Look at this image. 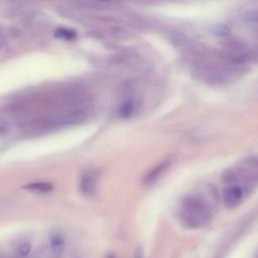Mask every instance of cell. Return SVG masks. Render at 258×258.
<instances>
[{
    "label": "cell",
    "instance_id": "1",
    "mask_svg": "<svg viewBox=\"0 0 258 258\" xmlns=\"http://www.w3.org/2000/svg\"><path fill=\"white\" fill-rule=\"evenodd\" d=\"M178 216L181 223L187 228L200 229L211 222L212 211L203 199L196 196H187L180 202Z\"/></svg>",
    "mask_w": 258,
    "mask_h": 258
},
{
    "label": "cell",
    "instance_id": "2",
    "mask_svg": "<svg viewBox=\"0 0 258 258\" xmlns=\"http://www.w3.org/2000/svg\"><path fill=\"white\" fill-rule=\"evenodd\" d=\"M223 179L234 183L240 181L243 189H251L258 184V157H249L235 168L223 173Z\"/></svg>",
    "mask_w": 258,
    "mask_h": 258
},
{
    "label": "cell",
    "instance_id": "3",
    "mask_svg": "<svg viewBox=\"0 0 258 258\" xmlns=\"http://www.w3.org/2000/svg\"><path fill=\"white\" fill-rule=\"evenodd\" d=\"M222 53L230 62L239 67L258 59V49L239 39L228 40Z\"/></svg>",
    "mask_w": 258,
    "mask_h": 258
},
{
    "label": "cell",
    "instance_id": "4",
    "mask_svg": "<svg viewBox=\"0 0 258 258\" xmlns=\"http://www.w3.org/2000/svg\"><path fill=\"white\" fill-rule=\"evenodd\" d=\"M88 115L84 110L77 109L63 113L50 121L52 126H64V125H76L83 123L87 119Z\"/></svg>",
    "mask_w": 258,
    "mask_h": 258
},
{
    "label": "cell",
    "instance_id": "5",
    "mask_svg": "<svg viewBox=\"0 0 258 258\" xmlns=\"http://www.w3.org/2000/svg\"><path fill=\"white\" fill-rule=\"evenodd\" d=\"M244 189L242 186L236 183H232L224 188L222 194V199L224 205L227 208H235L237 207L243 200Z\"/></svg>",
    "mask_w": 258,
    "mask_h": 258
},
{
    "label": "cell",
    "instance_id": "6",
    "mask_svg": "<svg viewBox=\"0 0 258 258\" xmlns=\"http://www.w3.org/2000/svg\"><path fill=\"white\" fill-rule=\"evenodd\" d=\"M97 184V173L94 170H88L83 173L80 180V190L87 197L95 192Z\"/></svg>",
    "mask_w": 258,
    "mask_h": 258
},
{
    "label": "cell",
    "instance_id": "7",
    "mask_svg": "<svg viewBox=\"0 0 258 258\" xmlns=\"http://www.w3.org/2000/svg\"><path fill=\"white\" fill-rule=\"evenodd\" d=\"M171 163L170 158H166L162 162L158 163L155 167H153L150 171H148L144 177V183L146 184H151L153 183L156 179L159 178V176L166 170V168L169 167Z\"/></svg>",
    "mask_w": 258,
    "mask_h": 258
},
{
    "label": "cell",
    "instance_id": "8",
    "mask_svg": "<svg viewBox=\"0 0 258 258\" xmlns=\"http://www.w3.org/2000/svg\"><path fill=\"white\" fill-rule=\"evenodd\" d=\"M49 247L52 253L60 254L66 247V239L60 232H52L49 236Z\"/></svg>",
    "mask_w": 258,
    "mask_h": 258
},
{
    "label": "cell",
    "instance_id": "9",
    "mask_svg": "<svg viewBox=\"0 0 258 258\" xmlns=\"http://www.w3.org/2000/svg\"><path fill=\"white\" fill-rule=\"evenodd\" d=\"M23 188L36 194H45L51 191L53 189V185L48 181H34L23 185Z\"/></svg>",
    "mask_w": 258,
    "mask_h": 258
},
{
    "label": "cell",
    "instance_id": "10",
    "mask_svg": "<svg viewBox=\"0 0 258 258\" xmlns=\"http://www.w3.org/2000/svg\"><path fill=\"white\" fill-rule=\"evenodd\" d=\"M137 109H138V105L136 101L129 100L121 105V107L119 108V114L123 118H128V117H131L137 111Z\"/></svg>",
    "mask_w": 258,
    "mask_h": 258
},
{
    "label": "cell",
    "instance_id": "11",
    "mask_svg": "<svg viewBox=\"0 0 258 258\" xmlns=\"http://www.w3.org/2000/svg\"><path fill=\"white\" fill-rule=\"evenodd\" d=\"M31 251V243L29 241L20 242L15 249V255L18 258H25Z\"/></svg>",
    "mask_w": 258,
    "mask_h": 258
},
{
    "label": "cell",
    "instance_id": "12",
    "mask_svg": "<svg viewBox=\"0 0 258 258\" xmlns=\"http://www.w3.org/2000/svg\"><path fill=\"white\" fill-rule=\"evenodd\" d=\"M54 35L61 39L73 40L77 37V32H76V30L69 29V28H58L55 30Z\"/></svg>",
    "mask_w": 258,
    "mask_h": 258
},
{
    "label": "cell",
    "instance_id": "13",
    "mask_svg": "<svg viewBox=\"0 0 258 258\" xmlns=\"http://www.w3.org/2000/svg\"><path fill=\"white\" fill-rule=\"evenodd\" d=\"M242 20L246 23L258 26V9L250 10L242 15Z\"/></svg>",
    "mask_w": 258,
    "mask_h": 258
},
{
    "label": "cell",
    "instance_id": "14",
    "mask_svg": "<svg viewBox=\"0 0 258 258\" xmlns=\"http://www.w3.org/2000/svg\"><path fill=\"white\" fill-rule=\"evenodd\" d=\"M231 28L226 24H217L212 27V33L219 36H226L230 33Z\"/></svg>",
    "mask_w": 258,
    "mask_h": 258
},
{
    "label": "cell",
    "instance_id": "15",
    "mask_svg": "<svg viewBox=\"0 0 258 258\" xmlns=\"http://www.w3.org/2000/svg\"><path fill=\"white\" fill-rule=\"evenodd\" d=\"M9 131H10L9 124L6 121L0 119V136L7 135L9 133Z\"/></svg>",
    "mask_w": 258,
    "mask_h": 258
},
{
    "label": "cell",
    "instance_id": "16",
    "mask_svg": "<svg viewBox=\"0 0 258 258\" xmlns=\"http://www.w3.org/2000/svg\"><path fill=\"white\" fill-rule=\"evenodd\" d=\"M134 258H143V254H142V250L139 248L134 255Z\"/></svg>",
    "mask_w": 258,
    "mask_h": 258
},
{
    "label": "cell",
    "instance_id": "17",
    "mask_svg": "<svg viewBox=\"0 0 258 258\" xmlns=\"http://www.w3.org/2000/svg\"><path fill=\"white\" fill-rule=\"evenodd\" d=\"M98 1H102V2H105V1H109V0H98Z\"/></svg>",
    "mask_w": 258,
    "mask_h": 258
},
{
    "label": "cell",
    "instance_id": "18",
    "mask_svg": "<svg viewBox=\"0 0 258 258\" xmlns=\"http://www.w3.org/2000/svg\"><path fill=\"white\" fill-rule=\"evenodd\" d=\"M0 258H5L4 256H2V255H0Z\"/></svg>",
    "mask_w": 258,
    "mask_h": 258
},
{
    "label": "cell",
    "instance_id": "19",
    "mask_svg": "<svg viewBox=\"0 0 258 258\" xmlns=\"http://www.w3.org/2000/svg\"><path fill=\"white\" fill-rule=\"evenodd\" d=\"M110 258H113V257H110Z\"/></svg>",
    "mask_w": 258,
    "mask_h": 258
}]
</instances>
